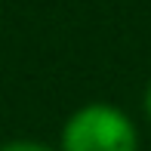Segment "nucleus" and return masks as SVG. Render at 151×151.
<instances>
[{"label": "nucleus", "instance_id": "f257e3e1", "mask_svg": "<svg viewBox=\"0 0 151 151\" xmlns=\"http://www.w3.org/2000/svg\"><path fill=\"white\" fill-rule=\"evenodd\" d=\"M62 151H139V133L120 108L96 102L65 120Z\"/></svg>", "mask_w": 151, "mask_h": 151}, {"label": "nucleus", "instance_id": "f03ea898", "mask_svg": "<svg viewBox=\"0 0 151 151\" xmlns=\"http://www.w3.org/2000/svg\"><path fill=\"white\" fill-rule=\"evenodd\" d=\"M0 151H52V148L40 145V142H9V145H3Z\"/></svg>", "mask_w": 151, "mask_h": 151}, {"label": "nucleus", "instance_id": "7ed1b4c3", "mask_svg": "<svg viewBox=\"0 0 151 151\" xmlns=\"http://www.w3.org/2000/svg\"><path fill=\"white\" fill-rule=\"evenodd\" d=\"M145 114H148V120H151V83H148V90H145Z\"/></svg>", "mask_w": 151, "mask_h": 151}]
</instances>
